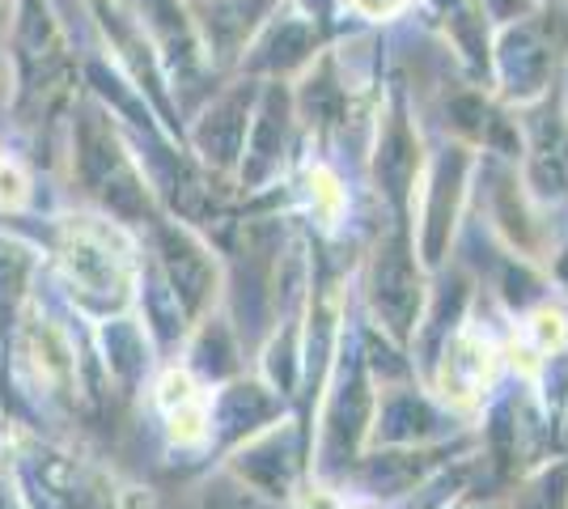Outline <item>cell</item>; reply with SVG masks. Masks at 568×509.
I'll return each mask as SVG.
<instances>
[{
	"mask_svg": "<svg viewBox=\"0 0 568 509\" xmlns=\"http://www.w3.org/2000/svg\"><path fill=\"white\" fill-rule=\"evenodd\" d=\"M493 365H497L493 344L484 336H475V332H463V336L454 339L446 365H442V390H446V399L471 408L475 399L484 395V387L493 383Z\"/></svg>",
	"mask_w": 568,
	"mask_h": 509,
	"instance_id": "obj_1",
	"label": "cell"
},
{
	"mask_svg": "<svg viewBox=\"0 0 568 509\" xmlns=\"http://www.w3.org/2000/svg\"><path fill=\"white\" fill-rule=\"evenodd\" d=\"M162 404H166L170 429L179 441H200L204 437V399L191 387L187 374H166L162 383Z\"/></svg>",
	"mask_w": 568,
	"mask_h": 509,
	"instance_id": "obj_2",
	"label": "cell"
},
{
	"mask_svg": "<svg viewBox=\"0 0 568 509\" xmlns=\"http://www.w3.org/2000/svg\"><path fill=\"white\" fill-rule=\"evenodd\" d=\"M530 336H535V353H551L565 339V323H560V315H535Z\"/></svg>",
	"mask_w": 568,
	"mask_h": 509,
	"instance_id": "obj_3",
	"label": "cell"
},
{
	"mask_svg": "<svg viewBox=\"0 0 568 509\" xmlns=\"http://www.w3.org/2000/svg\"><path fill=\"white\" fill-rule=\"evenodd\" d=\"M310 195L323 204V217H335L339 213V187H335V179L327 174V170H314V179H310Z\"/></svg>",
	"mask_w": 568,
	"mask_h": 509,
	"instance_id": "obj_4",
	"label": "cell"
},
{
	"mask_svg": "<svg viewBox=\"0 0 568 509\" xmlns=\"http://www.w3.org/2000/svg\"><path fill=\"white\" fill-rule=\"evenodd\" d=\"M26 195V179L18 166H9V162H0V204H22Z\"/></svg>",
	"mask_w": 568,
	"mask_h": 509,
	"instance_id": "obj_5",
	"label": "cell"
},
{
	"mask_svg": "<svg viewBox=\"0 0 568 509\" xmlns=\"http://www.w3.org/2000/svg\"><path fill=\"white\" fill-rule=\"evenodd\" d=\"M356 13H365V18H390V13H399L407 0H348Z\"/></svg>",
	"mask_w": 568,
	"mask_h": 509,
	"instance_id": "obj_6",
	"label": "cell"
}]
</instances>
